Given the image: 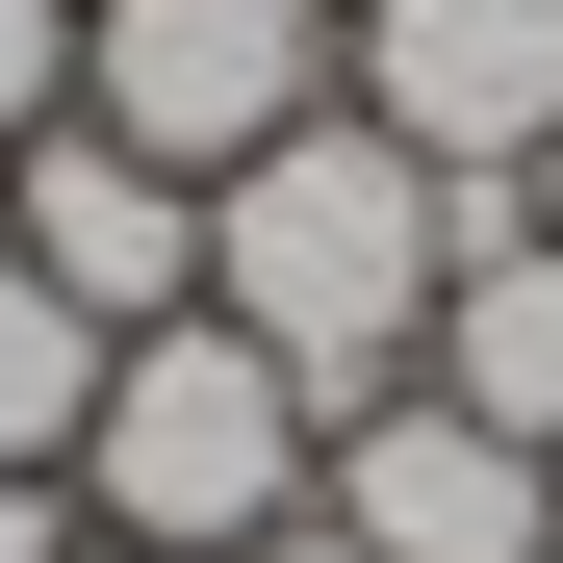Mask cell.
<instances>
[{
	"instance_id": "6da1fadb",
	"label": "cell",
	"mask_w": 563,
	"mask_h": 563,
	"mask_svg": "<svg viewBox=\"0 0 563 563\" xmlns=\"http://www.w3.org/2000/svg\"><path fill=\"white\" fill-rule=\"evenodd\" d=\"M435 282H461V179L385 154V129H282L256 179H206V308L282 358L308 410H385L410 358H435Z\"/></svg>"
},
{
	"instance_id": "7a4b0ae2",
	"label": "cell",
	"mask_w": 563,
	"mask_h": 563,
	"mask_svg": "<svg viewBox=\"0 0 563 563\" xmlns=\"http://www.w3.org/2000/svg\"><path fill=\"white\" fill-rule=\"evenodd\" d=\"M308 461H333V410L282 385V358H256L231 308H154V333L103 358L77 512H103V538H154V563H256L282 512H308Z\"/></svg>"
},
{
	"instance_id": "3957f363",
	"label": "cell",
	"mask_w": 563,
	"mask_h": 563,
	"mask_svg": "<svg viewBox=\"0 0 563 563\" xmlns=\"http://www.w3.org/2000/svg\"><path fill=\"white\" fill-rule=\"evenodd\" d=\"M358 26L333 0H77V129L154 179H256L282 129H333Z\"/></svg>"
},
{
	"instance_id": "277c9868",
	"label": "cell",
	"mask_w": 563,
	"mask_h": 563,
	"mask_svg": "<svg viewBox=\"0 0 563 563\" xmlns=\"http://www.w3.org/2000/svg\"><path fill=\"white\" fill-rule=\"evenodd\" d=\"M333 26H358L333 103L385 129V154H435L461 206L538 179V129H563V0H333Z\"/></svg>"
},
{
	"instance_id": "5b68a950",
	"label": "cell",
	"mask_w": 563,
	"mask_h": 563,
	"mask_svg": "<svg viewBox=\"0 0 563 563\" xmlns=\"http://www.w3.org/2000/svg\"><path fill=\"white\" fill-rule=\"evenodd\" d=\"M308 512H333L358 563H563V461H512L487 410H435V385H385V410H333V461H308Z\"/></svg>"
},
{
	"instance_id": "8992f818",
	"label": "cell",
	"mask_w": 563,
	"mask_h": 563,
	"mask_svg": "<svg viewBox=\"0 0 563 563\" xmlns=\"http://www.w3.org/2000/svg\"><path fill=\"white\" fill-rule=\"evenodd\" d=\"M0 256H26V282H77L103 333H154V308H206V179H154V154H103V129H26Z\"/></svg>"
},
{
	"instance_id": "52a82bcc",
	"label": "cell",
	"mask_w": 563,
	"mask_h": 563,
	"mask_svg": "<svg viewBox=\"0 0 563 563\" xmlns=\"http://www.w3.org/2000/svg\"><path fill=\"white\" fill-rule=\"evenodd\" d=\"M435 410H487L512 461H563V231L538 206H461V282H435Z\"/></svg>"
},
{
	"instance_id": "ba28073f",
	"label": "cell",
	"mask_w": 563,
	"mask_h": 563,
	"mask_svg": "<svg viewBox=\"0 0 563 563\" xmlns=\"http://www.w3.org/2000/svg\"><path fill=\"white\" fill-rule=\"evenodd\" d=\"M103 308H77V282H26V256H0V461H52V487H77V435H103Z\"/></svg>"
},
{
	"instance_id": "9c48e42d",
	"label": "cell",
	"mask_w": 563,
	"mask_h": 563,
	"mask_svg": "<svg viewBox=\"0 0 563 563\" xmlns=\"http://www.w3.org/2000/svg\"><path fill=\"white\" fill-rule=\"evenodd\" d=\"M77 129V0H0V154Z\"/></svg>"
},
{
	"instance_id": "30bf717a",
	"label": "cell",
	"mask_w": 563,
	"mask_h": 563,
	"mask_svg": "<svg viewBox=\"0 0 563 563\" xmlns=\"http://www.w3.org/2000/svg\"><path fill=\"white\" fill-rule=\"evenodd\" d=\"M0 563H77V487H52V461H0Z\"/></svg>"
},
{
	"instance_id": "8fae6325",
	"label": "cell",
	"mask_w": 563,
	"mask_h": 563,
	"mask_svg": "<svg viewBox=\"0 0 563 563\" xmlns=\"http://www.w3.org/2000/svg\"><path fill=\"white\" fill-rule=\"evenodd\" d=\"M256 563H358V538H333V512H282V538H256Z\"/></svg>"
},
{
	"instance_id": "7c38bea8",
	"label": "cell",
	"mask_w": 563,
	"mask_h": 563,
	"mask_svg": "<svg viewBox=\"0 0 563 563\" xmlns=\"http://www.w3.org/2000/svg\"><path fill=\"white\" fill-rule=\"evenodd\" d=\"M512 206H538V231H563V129H538V179H512Z\"/></svg>"
},
{
	"instance_id": "4fadbf2b",
	"label": "cell",
	"mask_w": 563,
	"mask_h": 563,
	"mask_svg": "<svg viewBox=\"0 0 563 563\" xmlns=\"http://www.w3.org/2000/svg\"><path fill=\"white\" fill-rule=\"evenodd\" d=\"M77 563H154V538H103V512H77Z\"/></svg>"
}]
</instances>
